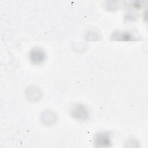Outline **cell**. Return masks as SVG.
I'll return each mask as SVG.
<instances>
[{
	"mask_svg": "<svg viewBox=\"0 0 148 148\" xmlns=\"http://www.w3.org/2000/svg\"><path fill=\"white\" fill-rule=\"evenodd\" d=\"M110 143L109 135L107 133H101L97 135L95 138V144L97 146H108Z\"/></svg>",
	"mask_w": 148,
	"mask_h": 148,
	"instance_id": "cell-3",
	"label": "cell"
},
{
	"mask_svg": "<svg viewBox=\"0 0 148 148\" xmlns=\"http://www.w3.org/2000/svg\"><path fill=\"white\" fill-rule=\"evenodd\" d=\"M72 116L75 118L81 120H84L88 116V110L83 105H75L72 110Z\"/></svg>",
	"mask_w": 148,
	"mask_h": 148,
	"instance_id": "cell-2",
	"label": "cell"
},
{
	"mask_svg": "<svg viewBox=\"0 0 148 148\" xmlns=\"http://www.w3.org/2000/svg\"><path fill=\"white\" fill-rule=\"evenodd\" d=\"M46 58L45 51L40 48L35 47L29 53V58L33 64H38L42 62Z\"/></svg>",
	"mask_w": 148,
	"mask_h": 148,
	"instance_id": "cell-1",
	"label": "cell"
}]
</instances>
